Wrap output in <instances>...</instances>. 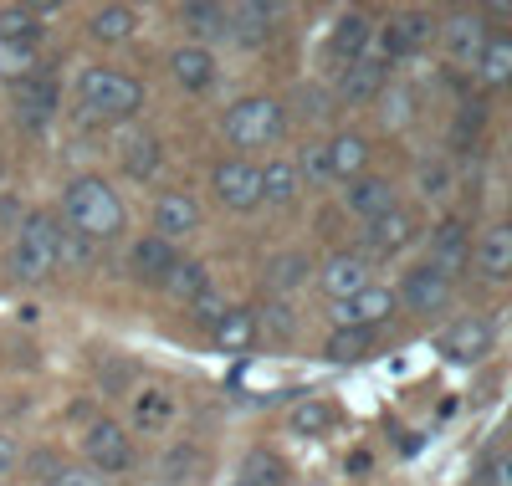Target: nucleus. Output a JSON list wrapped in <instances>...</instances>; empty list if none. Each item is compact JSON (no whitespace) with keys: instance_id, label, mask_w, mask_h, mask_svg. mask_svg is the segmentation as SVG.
Segmentation results:
<instances>
[{"instance_id":"34","label":"nucleus","mask_w":512,"mask_h":486,"mask_svg":"<svg viewBox=\"0 0 512 486\" xmlns=\"http://www.w3.org/2000/svg\"><path fill=\"white\" fill-rule=\"evenodd\" d=\"M118 164H123L128 180H149V174L159 169V139L154 134H128L118 144Z\"/></svg>"},{"instance_id":"50","label":"nucleus","mask_w":512,"mask_h":486,"mask_svg":"<svg viewBox=\"0 0 512 486\" xmlns=\"http://www.w3.org/2000/svg\"><path fill=\"white\" fill-rule=\"evenodd\" d=\"M11 466H16V440H11V435H0V481L11 476Z\"/></svg>"},{"instance_id":"15","label":"nucleus","mask_w":512,"mask_h":486,"mask_svg":"<svg viewBox=\"0 0 512 486\" xmlns=\"http://www.w3.org/2000/svg\"><path fill=\"white\" fill-rule=\"evenodd\" d=\"M436 348H441V359H451V364H482L487 353H492V323L487 318H456L441 338H436Z\"/></svg>"},{"instance_id":"22","label":"nucleus","mask_w":512,"mask_h":486,"mask_svg":"<svg viewBox=\"0 0 512 486\" xmlns=\"http://www.w3.org/2000/svg\"><path fill=\"white\" fill-rule=\"evenodd\" d=\"M472 261H477V272L487 282H507L512 277V220L482 231V241L472 246Z\"/></svg>"},{"instance_id":"10","label":"nucleus","mask_w":512,"mask_h":486,"mask_svg":"<svg viewBox=\"0 0 512 486\" xmlns=\"http://www.w3.org/2000/svg\"><path fill=\"white\" fill-rule=\"evenodd\" d=\"M57 103H62L57 77H47V72H36V77L11 87V113H16L21 128H31V134H47V123L57 118Z\"/></svg>"},{"instance_id":"31","label":"nucleus","mask_w":512,"mask_h":486,"mask_svg":"<svg viewBox=\"0 0 512 486\" xmlns=\"http://www.w3.org/2000/svg\"><path fill=\"white\" fill-rule=\"evenodd\" d=\"M57 6H0V41H41V21Z\"/></svg>"},{"instance_id":"19","label":"nucleus","mask_w":512,"mask_h":486,"mask_svg":"<svg viewBox=\"0 0 512 486\" xmlns=\"http://www.w3.org/2000/svg\"><path fill=\"white\" fill-rule=\"evenodd\" d=\"M169 77H175L180 87H190V93H205V87H216L221 62H216V52H210V47L185 41V47H169Z\"/></svg>"},{"instance_id":"7","label":"nucleus","mask_w":512,"mask_h":486,"mask_svg":"<svg viewBox=\"0 0 512 486\" xmlns=\"http://www.w3.org/2000/svg\"><path fill=\"white\" fill-rule=\"evenodd\" d=\"M210 190H216V200L236 215H251L256 205H262V164H251L241 154L221 159L216 169H210Z\"/></svg>"},{"instance_id":"51","label":"nucleus","mask_w":512,"mask_h":486,"mask_svg":"<svg viewBox=\"0 0 512 486\" xmlns=\"http://www.w3.org/2000/svg\"><path fill=\"white\" fill-rule=\"evenodd\" d=\"M0 180H6V164H0Z\"/></svg>"},{"instance_id":"41","label":"nucleus","mask_w":512,"mask_h":486,"mask_svg":"<svg viewBox=\"0 0 512 486\" xmlns=\"http://www.w3.org/2000/svg\"><path fill=\"white\" fill-rule=\"evenodd\" d=\"M205 471V456L195 451V446H175V451H164V486H185V481H195Z\"/></svg>"},{"instance_id":"49","label":"nucleus","mask_w":512,"mask_h":486,"mask_svg":"<svg viewBox=\"0 0 512 486\" xmlns=\"http://www.w3.org/2000/svg\"><path fill=\"white\" fill-rule=\"evenodd\" d=\"M482 486H512V446L497 451V456L482 466Z\"/></svg>"},{"instance_id":"17","label":"nucleus","mask_w":512,"mask_h":486,"mask_svg":"<svg viewBox=\"0 0 512 486\" xmlns=\"http://www.w3.org/2000/svg\"><path fill=\"white\" fill-rule=\"evenodd\" d=\"M359 251L374 261V256H395V251H405L410 241H415V215L405 210V205H395L390 215H379V220H369V226L359 231Z\"/></svg>"},{"instance_id":"2","label":"nucleus","mask_w":512,"mask_h":486,"mask_svg":"<svg viewBox=\"0 0 512 486\" xmlns=\"http://www.w3.org/2000/svg\"><path fill=\"white\" fill-rule=\"evenodd\" d=\"M57 251H62V220L47 215V210H26V220H21L16 236H11V251H6L11 282L41 287V282L57 272Z\"/></svg>"},{"instance_id":"28","label":"nucleus","mask_w":512,"mask_h":486,"mask_svg":"<svg viewBox=\"0 0 512 486\" xmlns=\"http://www.w3.org/2000/svg\"><path fill=\"white\" fill-rule=\"evenodd\" d=\"M256 307H226V318L210 328V338H216V348H226V353H246L251 343H256Z\"/></svg>"},{"instance_id":"29","label":"nucleus","mask_w":512,"mask_h":486,"mask_svg":"<svg viewBox=\"0 0 512 486\" xmlns=\"http://www.w3.org/2000/svg\"><path fill=\"white\" fill-rule=\"evenodd\" d=\"M374 108H379V123L390 128V134H400V128L415 123L420 93H415V87H405V82H390V87H384V93L374 98Z\"/></svg>"},{"instance_id":"26","label":"nucleus","mask_w":512,"mask_h":486,"mask_svg":"<svg viewBox=\"0 0 512 486\" xmlns=\"http://www.w3.org/2000/svg\"><path fill=\"white\" fill-rule=\"evenodd\" d=\"M139 6H98L93 16H88V36L98 41V47H118V41H128L139 31Z\"/></svg>"},{"instance_id":"45","label":"nucleus","mask_w":512,"mask_h":486,"mask_svg":"<svg viewBox=\"0 0 512 486\" xmlns=\"http://www.w3.org/2000/svg\"><path fill=\"white\" fill-rule=\"evenodd\" d=\"M169 415H175V400H169V394L164 389H149V394H139V400H134V425H164Z\"/></svg>"},{"instance_id":"32","label":"nucleus","mask_w":512,"mask_h":486,"mask_svg":"<svg viewBox=\"0 0 512 486\" xmlns=\"http://www.w3.org/2000/svg\"><path fill=\"white\" fill-rule=\"evenodd\" d=\"M374 353V328H333L323 343V359L328 364H359Z\"/></svg>"},{"instance_id":"40","label":"nucleus","mask_w":512,"mask_h":486,"mask_svg":"<svg viewBox=\"0 0 512 486\" xmlns=\"http://www.w3.org/2000/svg\"><path fill=\"white\" fill-rule=\"evenodd\" d=\"M482 123H487V103L482 98H466L451 118V149H466V144H477L482 134Z\"/></svg>"},{"instance_id":"37","label":"nucleus","mask_w":512,"mask_h":486,"mask_svg":"<svg viewBox=\"0 0 512 486\" xmlns=\"http://www.w3.org/2000/svg\"><path fill=\"white\" fill-rule=\"evenodd\" d=\"M477 77L487 87H512V36L507 31H492L487 36V52L477 62Z\"/></svg>"},{"instance_id":"44","label":"nucleus","mask_w":512,"mask_h":486,"mask_svg":"<svg viewBox=\"0 0 512 486\" xmlns=\"http://www.w3.org/2000/svg\"><path fill=\"white\" fill-rule=\"evenodd\" d=\"M292 108H297V118H308V123H318V118H328V108H333V93L323 82H303L292 93Z\"/></svg>"},{"instance_id":"21","label":"nucleus","mask_w":512,"mask_h":486,"mask_svg":"<svg viewBox=\"0 0 512 486\" xmlns=\"http://www.w3.org/2000/svg\"><path fill=\"white\" fill-rule=\"evenodd\" d=\"M395 205H400L395 200V185L379 180V174H359L354 185H344V210L359 215L364 226H369V220H379V215H390Z\"/></svg>"},{"instance_id":"9","label":"nucleus","mask_w":512,"mask_h":486,"mask_svg":"<svg viewBox=\"0 0 512 486\" xmlns=\"http://www.w3.org/2000/svg\"><path fill=\"white\" fill-rule=\"evenodd\" d=\"M425 267H436L446 282H456L472 267V226H466L461 215H446L431 231V241H425Z\"/></svg>"},{"instance_id":"1","label":"nucleus","mask_w":512,"mask_h":486,"mask_svg":"<svg viewBox=\"0 0 512 486\" xmlns=\"http://www.w3.org/2000/svg\"><path fill=\"white\" fill-rule=\"evenodd\" d=\"M62 226L77 231V236H88L98 246V241L123 236L128 205L118 200V190L108 180H98V174H77V180H67V190H62Z\"/></svg>"},{"instance_id":"18","label":"nucleus","mask_w":512,"mask_h":486,"mask_svg":"<svg viewBox=\"0 0 512 486\" xmlns=\"http://www.w3.org/2000/svg\"><path fill=\"white\" fill-rule=\"evenodd\" d=\"M384 87H390V67H384L374 52L364 57V62H354V67H344L338 72V103H349V108H364V103H374Z\"/></svg>"},{"instance_id":"20","label":"nucleus","mask_w":512,"mask_h":486,"mask_svg":"<svg viewBox=\"0 0 512 486\" xmlns=\"http://www.w3.org/2000/svg\"><path fill=\"white\" fill-rule=\"evenodd\" d=\"M195 231H200V205H195L185 190H164V195L154 200V236L185 241V236H195Z\"/></svg>"},{"instance_id":"6","label":"nucleus","mask_w":512,"mask_h":486,"mask_svg":"<svg viewBox=\"0 0 512 486\" xmlns=\"http://www.w3.org/2000/svg\"><path fill=\"white\" fill-rule=\"evenodd\" d=\"M436 41V16L431 11H400L379 26V62L390 67V62H410L415 52H425Z\"/></svg>"},{"instance_id":"47","label":"nucleus","mask_w":512,"mask_h":486,"mask_svg":"<svg viewBox=\"0 0 512 486\" xmlns=\"http://www.w3.org/2000/svg\"><path fill=\"white\" fill-rule=\"evenodd\" d=\"M190 307H195V318H200L205 328H216V323L226 318V297L216 292V282H210V287H205V292H200V297H195Z\"/></svg>"},{"instance_id":"27","label":"nucleus","mask_w":512,"mask_h":486,"mask_svg":"<svg viewBox=\"0 0 512 486\" xmlns=\"http://www.w3.org/2000/svg\"><path fill=\"white\" fill-rule=\"evenodd\" d=\"M180 21L190 26L195 47H205V41H221V36H231V6H216V0H190V6L180 11Z\"/></svg>"},{"instance_id":"42","label":"nucleus","mask_w":512,"mask_h":486,"mask_svg":"<svg viewBox=\"0 0 512 486\" xmlns=\"http://www.w3.org/2000/svg\"><path fill=\"white\" fill-rule=\"evenodd\" d=\"M93 241L88 236H77V231H67L62 226V251H57V272H88L93 267Z\"/></svg>"},{"instance_id":"38","label":"nucleus","mask_w":512,"mask_h":486,"mask_svg":"<svg viewBox=\"0 0 512 486\" xmlns=\"http://www.w3.org/2000/svg\"><path fill=\"white\" fill-rule=\"evenodd\" d=\"M333 425V405L328 400H318V394H303L292 410H287V430L292 435H303V440H313V435H323Z\"/></svg>"},{"instance_id":"36","label":"nucleus","mask_w":512,"mask_h":486,"mask_svg":"<svg viewBox=\"0 0 512 486\" xmlns=\"http://www.w3.org/2000/svg\"><path fill=\"white\" fill-rule=\"evenodd\" d=\"M205 287H210V267H205V261H195V256H180L175 272L164 277V292L175 297V302H185V307H190Z\"/></svg>"},{"instance_id":"48","label":"nucleus","mask_w":512,"mask_h":486,"mask_svg":"<svg viewBox=\"0 0 512 486\" xmlns=\"http://www.w3.org/2000/svg\"><path fill=\"white\" fill-rule=\"evenodd\" d=\"M47 486H108V476H98L93 466H57Z\"/></svg>"},{"instance_id":"43","label":"nucleus","mask_w":512,"mask_h":486,"mask_svg":"<svg viewBox=\"0 0 512 486\" xmlns=\"http://www.w3.org/2000/svg\"><path fill=\"white\" fill-rule=\"evenodd\" d=\"M256 328H267L272 338H292L297 333V313L287 297H272L267 307H256Z\"/></svg>"},{"instance_id":"16","label":"nucleus","mask_w":512,"mask_h":486,"mask_svg":"<svg viewBox=\"0 0 512 486\" xmlns=\"http://www.w3.org/2000/svg\"><path fill=\"white\" fill-rule=\"evenodd\" d=\"M451 292H456V282H446L436 267H410L405 277H400V287H395V297H400V307H410V313H441V307L451 302Z\"/></svg>"},{"instance_id":"25","label":"nucleus","mask_w":512,"mask_h":486,"mask_svg":"<svg viewBox=\"0 0 512 486\" xmlns=\"http://www.w3.org/2000/svg\"><path fill=\"white\" fill-rule=\"evenodd\" d=\"M313 277H318V267L308 261V251H277V256L267 261V287H272L277 297H287V302H292V292H303Z\"/></svg>"},{"instance_id":"8","label":"nucleus","mask_w":512,"mask_h":486,"mask_svg":"<svg viewBox=\"0 0 512 486\" xmlns=\"http://www.w3.org/2000/svg\"><path fill=\"white\" fill-rule=\"evenodd\" d=\"M436 36H441V47H446V62L451 67H466V72H477V62H482V52H487V16L482 11H456V16H446L441 26H436Z\"/></svg>"},{"instance_id":"3","label":"nucleus","mask_w":512,"mask_h":486,"mask_svg":"<svg viewBox=\"0 0 512 486\" xmlns=\"http://www.w3.org/2000/svg\"><path fill=\"white\" fill-rule=\"evenodd\" d=\"M144 82L134 72H118V67H88L77 77V103L88 118L103 123H123V118H139L144 113Z\"/></svg>"},{"instance_id":"39","label":"nucleus","mask_w":512,"mask_h":486,"mask_svg":"<svg viewBox=\"0 0 512 486\" xmlns=\"http://www.w3.org/2000/svg\"><path fill=\"white\" fill-rule=\"evenodd\" d=\"M297 164V180L303 185H333V164H328V139H313V144H303V154L292 159Z\"/></svg>"},{"instance_id":"11","label":"nucleus","mask_w":512,"mask_h":486,"mask_svg":"<svg viewBox=\"0 0 512 486\" xmlns=\"http://www.w3.org/2000/svg\"><path fill=\"white\" fill-rule=\"evenodd\" d=\"M318 287L328 292V302H349L364 287H374V261L364 251H333L318 267Z\"/></svg>"},{"instance_id":"13","label":"nucleus","mask_w":512,"mask_h":486,"mask_svg":"<svg viewBox=\"0 0 512 486\" xmlns=\"http://www.w3.org/2000/svg\"><path fill=\"white\" fill-rule=\"evenodd\" d=\"M400 313V297H395V287H364L359 297H349V302H333V323L338 328H379V323H390Z\"/></svg>"},{"instance_id":"14","label":"nucleus","mask_w":512,"mask_h":486,"mask_svg":"<svg viewBox=\"0 0 512 486\" xmlns=\"http://www.w3.org/2000/svg\"><path fill=\"white\" fill-rule=\"evenodd\" d=\"M369 52H374V21L364 11H344L328 31V62H338V72H344V67L364 62Z\"/></svg>"},{"instance_id":"46","label":"nucleus","mask_w":512,"mask_h":486,"mask_svg":"<svg viewBox=\"0 0 512 486\" xmlns=\"http://www.w3.org/2000/svg\"><path fill=\"white\" fill-rule=\"evenodd\" d=\"M415 190L425 195V200H446L451 195V169L436 159V164H420L415 169Z\"/></svg>"},{"instance_id":"23","label":"nucleus","mask_w":512,"mask_h":486,"mask_svg":"<svg viewBox=\"0 0 512 486\" xmlns=\"http://www.w3.org/2000/svg\"><path fill=\"white\" fill-rule=\"evenodd\" d=\"M287 16V6H267V0H251V6H231V36L241 47H267V36L277 31V21Z\"/></svg>"},{"instance_id":"24","label":"nucleus","mask_w":512,"mask_h":486,"mask_svg":"<svg viewBox=\"0 0 512 486\" xmlns=\"http://www.w3.org/2000/svg\"><path fill=\"white\" fill-rule=\"evenodd\" d=\"M328 164H333V185H354L369 169V139L359 128H344V134L328 139Z\"/></svg>"},{"instance_id":"33","label":"nucleus","mask_w":512,"mask_h":486,"mask_svg":"<svg viewBox=\"0 0 512 486\" xmlns=\"http://www.w3.org/2000/svg\"><path fill=\"white\" fill-rule=\"evenodd\" d=\"M41 72V41H0V82H26Z\"/></svg>"},{"instance_id":"12","label":"nucleus","mask_w":512,"mask_h":486,"mask_svg":"<svg viewBox=\"0 0 512 486\" xmlns=\"http://www.w3.org/2000/svg\"><path fill=\"white\" fill-rule=\"evenodd\" d=\"M175 261H180L175 241H164V236L144 231L134 246H128V256H123V272L134 277L139 287H164V277L175 272Z\"/></svg>"},{"instance_id":"35","label":"nucleus","mask_w":512,"mask_h":486,"mask_svg":"<svg viewBox=\"0 0 512 486\" xmlns=\"http://www.w3.org/2000/svg\"><path fill=\"white\" fill-rule=\"evenodd\" d=\"M236 486H287L282 456L267 451V446H251V451L241 456V481H236Z\"/></svg>"},{"instance_id":"5","label":"nucleus","mask_w":512,"mask_h":486,"mask_svg":"<svg viewBox=\"0 0 512 486\" xmlns=\"http://www.w3.org/2000/svg\"><path fill=\"white\" fill-rule=\"evenodd\" d=\"M82 466H93L98 476H118L134 471V435L118 420H93L82 430Z\"/></svg>"},{"instance_id":"30","label":"nucleus","mask_w":512,"mask_h":486,"mask_svg":"<svg viewBox=\"0 0 512 486\" xmlns=\"http://www.w3.org/2000/svg\"><path fill=\"white\" fill-rule=\"evenodd\" d=\"M303 195V180H297L292 159H267L262 164V205H292Z\"/></svg>"},{"instance_id":"4","label":"nucleus","mask_w":512,"mask_h":486,"mask_svg":"<svg viewBox=\"0 0 512 486\" xmlns=\"http://www.w3.org/2000/svg\"><path fill=\"white\" fill-rule=\"evenodd\" d=\"M282 128H287V108L267 93H256V98H241L226 108V139L231 149H272L282 139Z\"/></svg>"}]
</instances>
